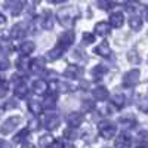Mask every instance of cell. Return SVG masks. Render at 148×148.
Wrapping results in <instances>:
<instances>
[{"label": "cell", "mask_w": 148, "mask_h": 148, "mask_svg": "<svg viewBox=\"0 0 148 148\" xmlns=\"http://www.w3.org/2000/svg\"><path fill=\"white\" fill-rule=\"evenodd\" d=\"M58 21L62 27H73L74 21L77 18V10L74 8H70V6H65V8H61L58 10Z\"/></svg>", "instance_id": "6da1fadb"}, {"label": "cell", "mask_w": 148, "mask_h": 148, "mask_svg": "<svg viewBox=\"0 0 148 148\" xmlns=\"http://www.w3.org/2000/svg\"><path fill=\"white\" fill-rule=\"evenodd\" d=\"M116 132H117V127L110 121H102L99 125V133L101 136L105 138V139H111L116 136Z\"/></svg>", "instance_id": "7a4b0ae2"}, {"label": "cell", "mask_w": 148, "mask_h": 148, "mask_svg": "<svg viewBox=\"0 0 148 148\" xmlns=\"http://www.w3.org/2000/svg\"><path fill=\"white\" fill-rule=\"evenodd\" d=\"M19 123H21V119H19V117H10V119H8L3 125H2V127H0V132H2L3 135H9V133H12V132L18 127Z\"/></svg>", "instance_id": "3957f363"}, {"label": "cell", "mask_w": 148, "mask_h": 148, "mask_svg": "<svg viewBox=\"0 0 148 148\" xmlns=\"http://www.w3.org/2000/svg\"><path fill=\"white\" fill-rule=\"evenodd\" d=\"M139 79H141L139 71L138 70H132V71L125 74V77H123V84H125L126 88H133L135 84H138Z\"/></svg>", "instance_id": "277c9868"}, {"label": "cell", "mask_w": 148, "mask_h": 148, "mask_svg": "<svg viewBox=\"0 0 148 148\" xmlns=\"http://www.w3.org/2000/svg\"><path fill=\"white\" fill-rule=\"evenodd\" d=\"M74 42V33L73 31H65L59 36V39H58V46H61L62 49H67L73 45Z\"/></svg>", "instance_id": "5b68a950"}, {"label": "cell", "mask_w": 148, "mask_h": 148, "mask_svg": "<svg viewBox=\"0 0 148 148\" xmlns=\"http://www.w3.org/2000/svg\"><path fill=\"white\" fill-rule=\"evenodd\" d=\"M46 68V62L42 59V58H36V59H31L30 64H28V70H31L33 73L36 74H42Z\"/></svg>", "instance_id": "8992f818"}, {"label": "cell", "mask_w": 148, "mask_h": 148, "mask_svg": "<svg viewBox=\"0 0 148 148\" xmlns=\"http://www.w3.org/2000/svg\"><path fill=\"white\" fill-rule=\"evenodd\" d=\"M59 126V117L56 114H47L45 117V127L47 130H53Z\"/></svg>", "instance_id": "52a82bcc"}, {"label": "cell", "mask_w": 148, "mask_h": 148, "mask_svg": "<svg viewBox=\"0 0 148 148\" xmlns=\"http://www.w3.org/2000/svg\"><path fill=\"white\" fill-rule=\"evenodd\" d=\"M83 76V70L79 65H70L65 70V77L68 79H80Z\"/></svg>", "instance_id": "ba28073f"}, {"label": "cell", "mask_w": 148, "mask_h": 148, "mask_svg": "<svg viewBox=\"0 0 148 148\" xmlns=\"http://www.w3.org/2000/svg\"><path fill=\"white\" fill-rule=\"evenodd\" d=\"M83 121V116L80 113H70L67 116V123L70 127H79Z\"/></svg>", "instance_id": "9c48e42d"}, {"label": "cell", "mask_w": 148, "mask_h": 148, "mask_svg": "<svg viewBox=\"0 0 148 148\" xmlns=\"http://www.w3.org/2000/svg\"><path fill=\"white\" fill-rule=\"evenodd\" d=\"M108 33H110V24H107V22H98L96 25H95V30H93V34L95 36L105 37Z\"/></svg>", "instance_id": "30bf717a"}, {"label": "cell", "mask_w": 148, "mask_h": 148, "mask_svg": "<svg viewBox=\"0 0 148 148\" xmlns=\"http://www.w3.org/2000/svg\"><path fill=\"white\" fill-rule=\"evenodd\" d=\"M28 93V88H27V84L24 80H19L15 83V96L18 98H25Z\"/></svg>", "instance_id": "8fae6325"}, {"label": "cell", "mask_w": 148, "mask_h": 148, "mask_svg": "<svg viewBox=\"0 0 148 148\" xmlns=\"http://www.w3.org/2000/svg\"><path fill=\"white\" fill-rule=\"evenodd\" d=\"M24 36H25V27H24V24H16V25L12 27V30H10L12 39H22Z\"/></svg>", "instance_id": "7c38bea8"}, {"label": "cell", "mask_w": 148, "mask_h": 148, "mask_svg": "<svg viewBox=\"0 0 148 148\" xmlns=\"http://www.w3.org/2000/svg\"><path fill=\"white\" fill-rule=\"evenodd\" d=\"M33 90H34V93H37V95H45L49 89H47V82H45V80H37V82H34L33 83Z\"/></svg>", "instance_id": "4fadbf2b"}, {"label": "cell", "mask_w": 148, "mask_h": 148, "mask_svg": "<svg viewBox=\"0 0 148 148\" xmlns=\"http://www.w3.org/2000/svg\"><path fill=\"white\" fill-rule=\"evenodd\" d=\"M123 21H125V16H123V14H120V12H117V14H113L110 16V25L114 27V28H120L123 25Z\"/></svg>", "instance_id": "5bb4252c"}, {"label": "cell", "mask_w": 148, "mask_h": 148, "mask_svg": "<svg viewBox=\"0 0 148 148\" xmlns=\"http://www.w3.org/2000/svg\"><path fill=\"white\" fill-rule=\"evenodd\" d=\"M130 144H132V139H130V136H127L126 133L119 135V138L116 139V147L117 148H129Z\"/></svg>", "instance_id": "9a60e30c"}, {"label": "cell", "mask_w": 148, "mask_h": 148, "mask_svg": "<svg viewBox=\"0 0 148 148\" xmlns=\"http://www.w3.org/2000/svg\"><path fill=\"white\" fill-rule=\"evenodd\" d=\"M6 8L12 12V15H19L22 10V3L18 2V0H9L6 3Z\"/></svg>", "instance_id": "2e32d148"}, {"label": "cell", "mask_w": 148, "mask_h": 148, "mask_svg": "<svg viewBox=\"0 0 148 148\" xmlns=\"http://www.w3.org/2000/svg\"><path fill=\"white\" fill-rule=\"evenodd\" d=\"M92 93H93V98L96 101H105L107 96H108V90H107V88H104V86H98V88H95Z\"/></svg>", "instance_id": "e0dca14e"}, {"label": "cell", "mask_w": 148, "mask_h": 148, "mask_svg": "<svg viewBox=\"0 0 148 148\" xmlns=\"http://www.w3.org/2000/svg\"><path fill=\"white\" fill-rule=\"evenodd\" d=\"M64 51H65V49H62L61 46H56V47L51 49V51L46 53V59L47 61H56V59H59L61 55L64 53Z\"/></svg>", "instance_id": "ac0fdd59"}, {"label": "cell", "mask_w": 148, "mask_h": 148, "mask_svg": "<svg viewBox=\"0 0 148 148\" xmlns=\"http://www.w3.org/2000/svg\"><path fill=\"white\" fill-rule=\"evenodd\" d=\"M95 53L99 55V56H104V58L110 56V55H111V51H110L108 43H107V42H102L101 45H98V46L95 47Z\"/></svg>", "instance_id": "d6986e66"}, {"label": "cell", "mask_w": 148, "mask_h": 148, "mask_svg": "<svg viewBox=\"0 0 148 148\" xmlns=\"http://www.w3.org/2000/svg\"><path fill=\"white\" fill-rule=\"evenodd\" d=\"M40 25H42V28H45V30H51V28L53 27V21H52L51 12H46V14L42 16V19H40Z\"/></svg>", "instance_id": "ffe728a7"}, {"label": "cell", "mask_w": 148, "mask_h": 148, "mask_svg": "<svg viewBox=\"0 0 148 148\" xmlns=\"http://www.w3.org/2000/svg\"><path fill=\"white\" fill-rule=\"evenodd\" d=\"M129 27H130L132 30H135V31L141 30V27H142V18L138 16V15L130 16V18H129Z\"/></svg>", "instance_id": "44dd1931"}, {"label": "cell", "mask_w": 148, "mask_h": 148, "mask_svg": "<svg viewBox=\"0 0 148 148\" xmlns=\"http://www.w3.org/2000/svg\"><path fill=\"white\" fill-rule=\"evenodd\" d=\"M111 102H113L114 107L121 108L123 105L126 104V98H125V95H121V93H114L113 96H111Z\"/></svg>", "instance_id": "7402d4cb"}, {"label": "cell", "mask_w": 148, "mask_h": 148, "mask_svg": "<svg viewBox=\"0 0 148 148\" xmlns=\"http://www.w3.org/2000/svg\"><path fill=\"white\" fill-rule=\"evenodd\" d=\"M34 49H36L34 42H24V43L21 45V53H22L24 56H27V55H30V53L34 52Z\"/></svg>", "instance_id": "603a6c76"}, {"label": "cell", "mask_w": 148, "mask_h": 148, "mask_svg": "<svg viewBox=\"0 0 148 148\" xmlns=\"http://www.w3.org/2000/svg\"><path fill=\"white\" fill-rule=\"evenodd\" d=\"M107 73V67L105 65H96L93 70H92V76L95 80H101Z\"/></svg>", "instance_id": "cb8c5ba5"}, {"label": "cell", "mask_w": 148, "mask_h": 148, "mask_svg": "<svg viewBox=\"0 0 148 148\" xmlns=\"http://www.w3.org/2000/svg\"><path fill=\"white\" fill-rule=\"evenodd\" d=\"M45 108L46 110H53L55 105H56V95L55 93H51V95H47L45 98V102H43Z\"/></svg>", "instance_id": "d4e9b609"}, {"label": "cell", "mask_w": 148, "mask_h": 148, "mask_svg": "<svg viewBox=\"0 0 148 148\" xmlns=\"http://www.w3.org/2000/svg\"><path fill=\"white\" fill-rule=\"evenodd\" d=\"M28 110L31 111L33 114L39 116V114L42 113V111H43V107H42V104H40V102H37V101L31 99V101H28Z\"/></svg>", "instance_id": "484cf974"}, {"label": "cell", "mask_w": 148, "mask_h": 148, "mask_svg": "<svg viewBox=\"0 0 148 148\" xmlns=\"http://www.w3.org/2000/svg\"><path fill=\"white\" fill-rule=\"evenodd\" d=\"M53 138L51 136V135H43V136H40L39 139V147L40 148H49L52 144H53Z\"/></svg>", "instance_id": "4316f807"}, {"label": "cell", "mask_w": 148, "mask_h": 148, "mask_svg": "<svg viewBox=\"0 0 148 148\" xmlns=\"http://www.w3.org/2000/svg\"><path fill=\"white\" fill-rule=\"evenodd\" d=\"M116 6V2H113V0H99L98 2V8H101L102 10H111Z\"/></svg>", "instance_id": "83f0119b"}, {"label": "cell", "mask_w": 148, "mask_h": 148, "mask_svg": "<svg viewBox=\"0 0 148 148\" xmlns=\"http://www.w3.org/2000/svg\"><path fill=\"white\" fill-rule=\"evenodd\" d=\"M127 58H129V61L132 64H139V61H141V58H139V53L135 51V49H132V51L127 53Z\"/></svg>", "instance_id": "f1b7e54d"}, {"label": "cell", "mask_w": 148, "mask_h": 148, "mask_svg": "<svg viewBox=\"0 0 148 148\" xmlns=\"http://www.w3.org/2000/svg\"><path fill=\"white\" fill-rule=\"evenodd\" d=\"M8 90H9V83L3 79H0V98H3L8 95Z\"/></svg>", "instance_id": "f546056e"}, {"label": "cell", "mask_w": 148, "mask_h": 148, "mask_svg": "<svg viewBox=\"0 0 148 148\" xmlns=\"http://www.w3.org/2000/svg\"><path fill=\"white\" fill-rule=\"evenodd\" d=\"M95 42V34L90 33H84L83 34V39H82V45H90Z\"/></svg>", "instance_id": "4dcf8cb0"}, {"label": "cell", "mask_w": 148, "mask_h": 148, "mask_svg": "<svg viewBox=\"0 0 148 148\" xmlns=\"http://www.w3.org/2000/svg\"><path fill=\"white\" fill-rule=\"evenodd\" d=\"M64 136H65L67 139H76V138H77L76 127H68V129L64 132Z\"/></svg>", "instance_id": "1f68e13d"}, {"label": "cell", "mask_w": 148, "mask_h": 148, "mask_svg": "<svg viewBox=\"0 0 148 148\" xmlns=\"http://www.w3.org/2000/svg\"><path fill=\"white\" fill-rule=\"evenodd\" d=\"M27 136H28V129H24V130H21L16 136L14 138V141L15 142H22V141L27 139Z\"/></svg>", "instance_id": "d6a6232c"}, {"label": "cell", "mask_w": 148, "mask_h": 148, "mask_svg": "<svg viewBox=\"0 0 148 148\" xmlns=\"http://www.w3.org/2000/svg\"><path fill=\"white\" fill-rule=\"evenodd\" d=\"M28 61L27 59H24V58H21V59H18V62H16V67L21 70V71H25V70H28Z\"/></svg>", "instance_id": "836d02e7"}, {"label": "cell", "mask_w": 148, "mask_h": 148, "mask_svg": "<svg viewBox=\"0 0 148 148\" xmlns=\"http://www.w3.org/2000/svg\"><path fill=\"white\" fill-rule=\"evenodd\" d=\"M120 125H121L123 127H126V129H127V127H133V126H135V120H133V119H132V120H130V119H121V120H120Z\"/></svg>", "instance_id": "e575fe53"}, {"label": "cell", "mask_w": 148, "mask_h": 148, "mask_svg": "<svg viewBox=\"0 0 148 148\" xmlns=\"http://www.w3.org/2000/svg\"><path fill=\"white\" fill-rule=\"evenodd\" d=\"M9 68V61L8 59H0V71Z\"/></svg>", "instance_id": "d590c367"}, {"label": "cell", "mask_w": 148, "mask_h": 148, "mask_svg": "<svg viewBox=\"0 0 148 148\" xmlns=\"http://www.w3.org/2000/svg\"><path fill=\"white\" fill-rule=\"evenodd\" d=\"M30 129H39V121H37V120H31V121H30L28 130H30Z\"/></svg>", "instance_id": "8d00e7d4"}, {"label": "cell", "mask_w": 148, "mask_h": 148, "mask_svg": "<svg viewBox=\"0 0 148 148\" xmlns=\"http://www.w3.org/2000/svg\"><path fill=\"white\" fill-rule=\"evenodd\" d=\"M0 148H12V147H10V144H9L8 141L0 139Z\"/></svg>", "instance_id": "74e56055"}, {"label": "cell", "mask_w": 148, "mask_h": 148, "mask_svg": "<svg viewBox=\"0 0 148 148\" xmlns=\"http://www.w3.org/2000/svg\"><path fill=\"white\" fill-rule=\"evenodd\" d=\"M64 145H62V142H59V141H53V144L49 147V148H62Z\"/></svg>", "instance_id": "f35d334b"}, {"label": "cell", "mask_w": 148, "mask_h": 148, "mask_svg": "<svg viewBox=\"0 0 148 148\" xmlns=\"http://www.w3.org/2000/svg\"><path fill=\"white\" fill-rule=\"evenodd\" d=\"M5 24H6V16L3 14H0V27H3Z\"/></svg>", "instance_id": "ab89813d"}, {"label": "cell", "mask_w": 148, "mask_h": 148, "mask_svg": "<svg viewBox=\"0 0 148 148\" xmlns=\"http://www.w3.org/2000/svg\"><path fill=\"white\" fill-rule=\"evenodd\" d=\"M16 107V101H9L6 104V108H15Z\"/></svg>", "instance_id": "60d3db41"}, {"label": "cell", "mask_w": 148, "mask_h": 148, "mask_svg": "<svg viewBox=\"0 0 148 148\" xmlns=\"http://www.w3.org/2000/svg\"><path fill=\"white\" fill-rule=\"evenodd\" d=\"M139 139H141V141H142V139H144V141H147V139H148V133H147V132L141 133V135H139Z\"/></svg>", "instance_id": "b9f144b4"}, {"label": "cell", "mask_w": 148, "mask_h": 148, "mask_svg": "<svg viewBox=\"0 0 148 148\" xmlns=\"http://www.w3.org/2000/svg\"><path fill=\"white\" fill-rule=\"evenodd\" d=\"M135 2H138L142 6H148V0H135Z\"/></svg>", "instance_id": "7bdbcfd3"}, {"label": "cell", "mask_w": 148, "mask_h": 148, "mask_svg": "<svg viewBox=\"0 0 148 148\" xmlns=\"http://www.w3.org/2000/svg\"><path fill=\"white\" fill-rule=\"evenodd\" d=\"M22 148H36V147H34L33 144H24V145H22Z\"/></svg>", "instance_id": "ee69618b"}, {"label": "cell", "mask_w": 148, "mask_h": 148, "mask_svg": "<svg viewBox=\"0 0 148 148\" xmlns=\"http://www.w3.org/2000/svg\"><path fill=\"white\" fill-rule=\"evenodd\" d=\"M62 148H76V147H74V145H71V144H67V145H64Z\"/></svg>", "instance_id": "f6af8a7d"}, {"label": "cell", "mask_w": 148, "mask_h": 148, "mask_svg": "<svg viewBox=\"0 0 148 148\" xmlns=\"http://www.w3.org/2000/svg\"><path fill=\"white\" fill-rule=\"evenodd\" d=\"M53 3H61V2H67V0H52Z\"/></svg>", "instance_id": "bcb514c9"}, {"label": "cell", "mask_w": 148, "mask_h": 148, "mask_svg": "<svg viewBox=\"0 0 148 148\" xmlns=\"http://www.w3.org/2000/svg\"><path fill=\"white\" fill-rule=\"evenodd\" d=\"M136 148H145V147H144V145H139V147H136Z\"/></svg>", "instance_id": "7dc6e473"}, {"label": "cell", "mask_w": 148, "mask_h": 148, "mask_svg": "<svg viewBox=\"0 0 148 148\" xmlns=\"http://www.w3.org/2000/svg\"><path fill=\"white\" fill-rule=\"evenodd\" d=\"M0 58H2V47H0Z\"/></svg>", "instance_id": "c3c4849f"}, {"label": "cell", "mask_w": 148, "mask_h": 148, "mask_svg": "<svg viewBox=\"0 0 148 148\" xmlns=\"http://www.w3.org/2000/svg\"><path fill=\"white\" fill-rule=\"evenodd\" d=\"M147 19H148V12H147Z\"/></svg>", "instance_id": "681fc988"}, {"label": "cell", "mask_w": 148, "mask_h": 148, "mask_svg": "<svg viewBox=\"0 0 148 148\" xmlns=\"http://www.w3.org/2000/svg\"><path fill=\"white\" fill-rule=\"evenodd\" d=\"M107 148H108V147H107Z\"/></svg>", "instance_id": "f907efd6"}]
</instances>
